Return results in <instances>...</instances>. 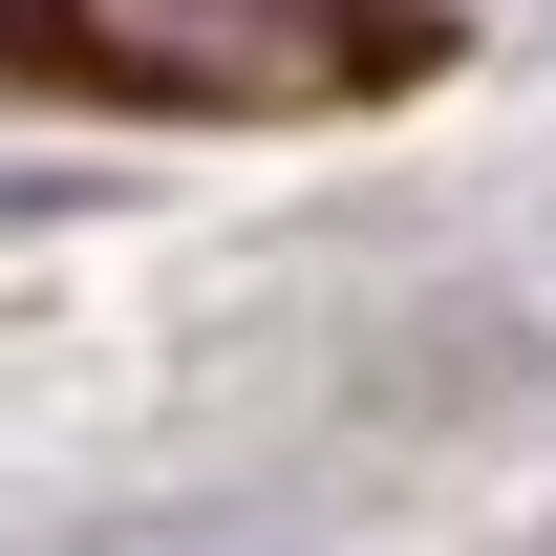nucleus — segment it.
<instances>
[{
  "mask_svg": "<svg viewBox=\"0 0 556 556\" xmlns=\"http://www.w3.org/2000/svg\"><path fill=\"white\" fill-rule=\"evenodd\" d=\"M450 65V0H0L22 108H129V129H343Z\"/></svg>",
  "mask_w": 556,
  "mask_h": 556,
  "instance_id": "obj_1",
  "label": "nucleus"
}]
</instances>
